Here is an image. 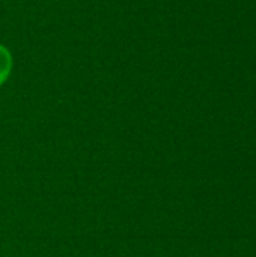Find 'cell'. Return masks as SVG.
Listing matches in <instances>:
<instances>
[{
	"label": "cell",
	"mask_w": 256,
	"mask_h": 257,
	"mask_svg": "<svg viewBox=\"0 0 256 257\" xmlns=\"http://www.w3.org/2000/svg\"><path fill=\"white\" fill-rule=\"evenodd\" d=\"M12 69V56L9 50L3 45H0V84L6 81Z\"/></svg>",
	"instance_id": "obj_1"
}]
</instances>
